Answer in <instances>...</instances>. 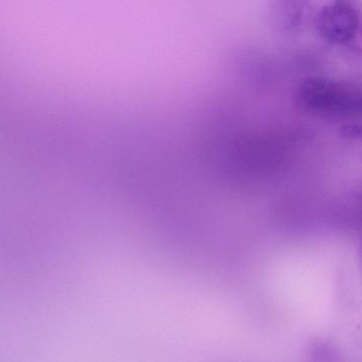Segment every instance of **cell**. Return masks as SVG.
<instances>
[{
  "label": "cell",
  "instance_id": "cell-1",
  "mask_svg": "<svg viewBox=\"0 0 362 362\" xmlns=\"http://www.w3.org/2000/svg\"><path fill=\"white\" fill-rule=\"evenodd\" d=\"M300 105L327 117H362V87L346 81L313 76L298 90Z\"/></svg>",
  "mask_w": 362,
  "mask_h": 362
},
{
  "label": "cell",
  "instance_id": "cell-3",
  "mask_svg": "<svg viewBox=\"0 0 362 362\" xmlns=\"http://www.w3.org/2000/svg\"><path fill=\"white\" fill-rule=\"evenodd\" d=\"M339 133L345 139L362 141V124H349L343 126Z\"/></svg>",
  "mask_w": 362,
  "mask_h": 362
},
{
  "label": "cell",
  "instance_id": "cell-2",
  "mask_svg": "<svg viewBox=\"0 0 362 362\" xmlns=\"http://www.w3.org/2000/svg\"><path fill=\"white\" fill-rule=\"evenodd\" d=\"M316 26L326 40L334 44H344L351 41L357 32L358 14L349 2L333 1L319 12Z\"/></svg>",
  "mask_w": 362,
  "mask_h": 362
}]
</instances>
